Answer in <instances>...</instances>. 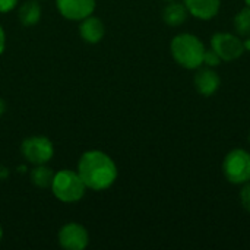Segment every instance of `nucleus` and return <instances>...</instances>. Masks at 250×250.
Segmentation results:
<instances>
[{"mask_svg":"<svg viewBox=\"0 0 250 250\" xmlns=\"http://www.w3.org/2000/svg\"><path fill=\"white\" fill-rule=\"evenodd\" d=\"M234 29H236V34L246 38L250 37V7L246 6L243 9H240L236 16H234Z\"/></svg>","mask_w":250,"mask_h":250,"instance_id":"obj_15","label":"nucleus"},{"mask_svg":"<svg viewBox=\"0 0 250 250\" xmlns=\"http://www.w3.org/2000/svg\"><path fill=\"white\" fill-rule=\"evenodd\" d=\"M4 48H6V32H4L3 26L0 25V56L3 54Z\"/></svg>","mask_w":250,"mask_h":250,"instance_id":"obj_19","label":"nucleus"},{"mask_svg":"<svg viewBox=\"0 0 250 250\" xmlns=\"http://www.w3.org/2000/svg\"><path fill=\"white\" fill-rule=\"evenodd\" d=\"M79 35L88 44H98L105 35V25L100 18L89 15L81 21Z\"/></svg>","mask_w":250,"mask_h":250,"instance_id":"obj_11","label":"nucleus"},{"mask_svg":"<svg viewBox=\"0 0 250 250\" xmlns=\"http://www.w3.org/2000/svg\"><path fill=\"white\" fill-rule=\"evenodd\" d=\"M18 3H19V0H0V13L12 12Z\"/></svg>","mask_w":250,"mask_h":250,"instance_id":"obj_18","label":"nucleus"},{"mask_svg":"<svg viewBox=\"0 0 250 250\" xmlns=\"http://www.w3.org/2000/svg\"><path fill=\"white\" fill-rule=\"evenodd\" d=\"M59 245L66 250H83L89 245L88 230L79 223L64 224L57 234Z\"/></svg>","mask_w":250,"mask_h":250,"instance_id":"obj_7","label":"nucleus"},{"mask_svg":"<svg viewBox=\"0 0 250 250\" xmlns=\"http://www.w3.org/2000/svg\"><path fill=\"white\" fill-rule=\"evenodd\" d=\"M54 174L56 173L47 164H40V166H34V168L31 170L29 180L34 186H37L40 189H47L51 186Z\"/></svg>","mask_w":250,"mask_h":250,"instance_id":"obj_14","label":"nucleus"},{"mask_svg":"<svg viewBox=\"0 0 250 250\" xmlns=\"http://www.w3.org/2000/svg\"><path fill=\"white\" fill-rule=\"evenodd\" d=\"M248 141H249V144H250V132H249V135H248Z\"/></svg>","mask_w":250,"mask_h":250,"instance_id":"obj_24","label":"nucleus"},{"mask_svg":"<svg viewBox=\"0 0 250 250\" xmlns=\"http://www.w3.org/2000/svg\"><path fill=\"white\" fill-rule=\"evenodd\" d=\"M245 3H246V6H249L250 7V0H245Z\"/></svg>","mask_w":250,"mask_h":250,"instance_id":"obj_23","label":"nucleus"},{"mask_svg":"<svg viewBox=\"0 0 250 250\" xmlns=\"http://www.w3.org/2000/svg\"><path fill=\"white\" fill-rule=\"evenodd\" d=\"M97 0H56L59 13L67 21H82L92 15Z\"/></svg>","mask_w":250,"mask_h":250,"instance_id":"obj_8","label":"nucleus"},{"mask_svg":"<svg viewBox=\"0 0 250 250\" xmlns=\"http://www.w3.org/2000/svg\"><path fill=\"white\" fill-rule=\"evenodd\" d=\"M41 15H42V10L37 0H28V1L22 3L18 10V19H19L21 25H23V26L37 25L41 19Z\"/></svg>","mask_w":250,"mask_h":250,"instance_id":"obj_13","label":"nucleus"},{"mask_svg":"<svg viewBox=\"0 0 250 250\" xmlns=\"http://www.w3.org/2000/svg\"><path fill=\"white\" fill-rule=\"evenodd\" d=\"M1 239H3V229H1V226H0V242H1Z\"/></svg>","mask_w":250,"mask_h":250,"instance_id":"obj_22","label":"nucleus"},{"mask_svg":"<svg viewBox=\"0 0 250 250\" xmlns=\"http://www.w3.org/2000/svg\"><path fill=\"white\" fill-rule=\"evenodd\" d=\"M221 57L212 50V48H209V50H205V54H204V63L202 64H205V66H208V67H217V66H220L221 64Z\"/></svg>","mask_w":250,"mask_h":250,"instance_id":"obj_16","label":"nucleus"},{"mask_svg":"<svg viewBox=\"0 0 250 250\" xmlns=\"http://www.w3.org/2000/svg\"><path fill=\"white\" fill-rule=\"evenodd\" d=\"M243 45H245V51H250V37H246L243 40Z\"/></svg>","mask_w":250,"mask_h":250,"instance_id":"obj_21","label":"nucleus"},{"mask_svg":"<svg viewBox=\"0 0 250 250\" xmlns=\"http://www.w3.org/2000/svg\"><path fill=\"white\" fill-rule=\"evenodd\" d=\"M242 186H243V188H242L240 195H239V198H240V204H242L243 209L250 214V182L245 183V185H242Z\"/></svg>","mask_w":250,"mask_h":250,"instance_id":"obj_17","label":"nucleus"},{"mask_svg":"<svg viewBox=\"0 0 250 250\" xmlns=\"http://www.w3.org/2000/svg\"><path fill=\"white\" fill-rule=\"evenodd\" d=\"M164 1H173V0H164Z\"/></svg>","mask_w":250,"mask_h":250,"instance_id":"obj_25","label":"nucleus"},{"mask_svg":"<svg viewBox=\"0 0 250 250\" xmlns=\"http://www.w3.org/2000/svg\"><path fill=\"white\" fill-rule=\"evenodd\" d=\"M6 107H7L6 105V101L3 98H0V117L6 113Z\"/></svg>","mask_w":250,"mask_h":250,"instance_id":"obj_20","label":"nucleus"},{"mask_svg":"<svg viewBox=\"0 0 250 250\" xmlns=\"http://www.w3.org/2000/svg\"><path fill=\"white\" fill-rule=\"evenodd\" d=\"M205 50L201 38L189 32L177 34L170 42L171 57L179 66L188 70H195L202 66Z\"/></svg>","mask_w":250,"mask_h":250,"instance_id":"obj_2","label":"nucleus"},{"mask_svg":"<svg viewBox=\"0 0 250 250\" xmlns=\"http://www.w3.org/2000/svg\"><path fill=\"white\" fill-rule=\"evenodd\" d=\"M193 85L195 89L204 95V97H211L214 95L220 86H221V78L220 75L214 70V67H198V72L193 78Z\"/></svg>","mask_w":250,"mask_h":250,"instance_id":"obj_9","label":"nucleus"},{"mask_svg":"<svg viewBox=\"0 0 250 250\" xmlns=\"http://www.w3.org/2000/svg\"><path fill=\"white\" fill-rule=\"evenodd\" d=\"M78 174L86 189L101 192L114 185L119 171L114 160L100 149H91L81 155L78 161Z\"/></svg>","mask_w":250,"mask_h":250,"instance_id":"obj_1","label":"nucleus"},{"mask_svg":"<svg viewBox=\"0 0 250 250\" xmlns=\"http://www.w3.org/2000/svg\"><path fill=\"white\" fill-rule=\"evenodd\" d=\"M211 48L221 57L223 62H234L245 54L242 37L231 32L214 34L211 38Z\"/></svg>","mask_w":250,"mask_h":250,"instance_id":"obj_6","label":"nucleus"},{"mask_svg":"<svg viewBox=\"0 0 250 250\" xmlns=\"http://www.w3.org/2000/svg\"><path fill=\"white\" fill-rule=\"evenodd\" d=\"M56 199L63 204H75L85 196L86 186L78 171L60 170L54 174L53 183L50 186Z\"/></svg>","mask_w":250,"mask_h":250,"instance_id":"obj_3","label":"nucleus"},{"mask_svg":"<svg viewBox=\"0 0 250 250\" xmlns=\"http://www.w3.org/2000/svg\"><path fill=\"white\" fill-rule=\"evenodd\" d=\"M189 16V12L186 9V6L183 4V1H168V4L164 7L163 10V21L168 25V26H180L186 22Z\"/></svg>","mask_w":250,"mask_h":250,"instance_id":"obj_12","label":"nucleus"},{"mask_svg":"<svg viewBox=\"0 0 250 250\" xmlns=\"http://www.w3.org/2000/svg\"><path fill=\"white\" fill-rule=\"evenodd\" d=\"M21 154L32 166L47 164L54 155V145L47 136L35 135L22 141Z\"/></svg>","mask_w":250,"mask_h":250,"instance_id":"obj_5","label":"nucleus"},{"mask_svg":"<svg viewBox=\"0 0 250 250\" xmlns=\"http://www.w3.org/2000/svg\"><path fill=\"white\" fill-rule=\"evenodd\" d=\"M223 174L231 185H245L250 182V152L243 148H234L223 160Z\"/></svg>","mask_w":250,"mask_h":250,"instance_id":"obj_4","label":"nucleus"},{"mask_svg":"<svg viewBox=\"0 0 250 250\" xmlns=\"http://www.w3.org/2000/svg\"><path fill=\"white\" fill-rule=\"evenodd\" d=\"M183 4L189 15L199 21L214 19L221 9V0H183Z\"/></svg>","mask_w":250,"mask_h":250,"instance_id":"obj_10","label":"nucleus"}]
</instances>
